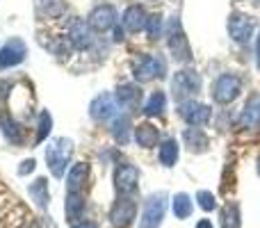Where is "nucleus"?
<instances>
[{"mask_svg": "<svg viewBox=\"0 0 260 228\" xmlns=\"http://www.w3.org/2000/svg\"><path fill=\"white\" fill-rule=\"evenodd\" d=\"M71 155H73V142L71 139L57 137L48 144V148H46V162H48V169L55 178H62L64 176Z\"/></svg>", "mask_w": 260, "mask_h": 228, "instance_id": "f03ea898", "label": "nucleus"}, {"mask_svg": "<svg viewBox=\"0 0 260 228\" xmlns=\"http://www.w3.org/2000/svg\"><path fill=\"white\" fill-rule=\"evenodd\" d=\"M137 215V203L130 197H119L110 210V224L114 228H128Z\"/></svg>", "mask_w": 260, "mask_h": 228, "instance_id": "20e7f679", "label": "nucleus"}, {"mask_svg": "<svg viewBox=\"0 0 260 228\" xmlns=\"http://www.w3.org/2000/svg\"><path fill=\"white\" fill-rule=\"evenodd\" d=\"M167 212V194L157 192L144 201V210L139 217V228H160L162 219H165Z\"/></svg>", "mask_w": 260, "mask_h": 228, "instance_id": "7ed1b4c3", "label": "nucleus"}, {"mask_svg": "<svg viewBox=\"0 0 260 228\" xmlns=\"http://www.w3.org/2000/svg\"><path fill=\"white\" fill-rule=\"evenodd\" d=\"M256 62H258V69H260V32H258V41H256Z\"/></svg>", "mask_w": 260, "mask_h": 228, "instance_id": "e433bc0d", "label": "nucleus"}, {"mask_svg": "<svg viewBox=\"0 0 260 228\" xmlns=\"http://www.w3.org/2000/svg\"><path fill=\"white\" fill-rule=\"evenodd\" d=\"M157 139H160V133L153 123H139L135 128V142L142 148H153L157 146Z\"/></svg>", "mask_w": 260, "mask_h": 228, "instance_id": "412c9836", "label": "nucleus"}, {"mask_svg": "<svg viewBox=\"0 0 260 228\" xmlns=\"http://www.w3.org/2000/svg\"><path fill=\"white\" fill-rule=\"evenodd\" d=\"M0 125H3V133H5V137H7L12 144H21V142H23L21 128H18V125H16V121H14V119H9V116L0 114Z\"/></svg>", "mask_w": 260, "mask_h": 228, "instance_id": "c85d7f7f", "label": "nucleus"}, {"mask_svg": "<svg viewBox=\"0 0 260 228\" xmlns=\"http://www.w3.org/2000/svg\"><path fill=\"white\" fill-rule=\"evenodd\" d=\"M197 228H215V226H212L210 219H199L197 221Z\"/></svg>", "mask_w": 260, "mask_h": 228, "instance_id": "f704fd0d", "label": "nucleus"}, {"mask_svg": "<svg viewBox=\"0 0 260 228\" xmlns=\"http://www.w3.org/2000/svg\"><path fill=\"white\" fill-rule=\"evenodd\" d=\"M221 228H240V206L226 203L221 208Z\"/></svg>", "mask_w": 260, "mask_h": 228, "instance_id": "393cba45", "label": "nucleus"}, {"mask_svg": "<svg viewBox=\"0 0 260 228\" xmlns=\"http://www.w3.org/2000/svg\"><path fill=\"white\" fill-rule=\"evenodd\" d=\"M169 50L174 53V57L178 59V62H189V44L187 39H185L183 30H180V21L178 18H171L169 23Z\"/></svg>", "mask_w": 260, "mask_h": 228, "instance_id": "9d476101", "label": "nucleus"}, {"mask_svg": "<svg viewBox=\"0 0 260 228\" xmlns=\"http://www.w3.org/2000/svg\"><path fill=\"white\" fill-rule=\"evenodd\" d=\"M27 55V48H25V41L18 39V37H12L7 44L0 48V69H12V67H18V64L25 59Z\"/></svg>", "mask_w": 260, "mask_h": 228, "instance_id": "423d86ee", "label": "nucleus"}, {"mask_svg": "<svg viewBox=\"0 0 260 228\" xmlns=\"http://www.w3.org/2000/svg\"><path fill=\"white\" fill-rule=\"evenodd\" d=\"M32 219L35 217L27 212V208L0 183V228H23Z\"/></svg>", "mask_w": 260, "mask_h": 228, "instance_id": "f257e3e1", "label": "nucleus"}, {"mask_svg": "<svg viewBox=\"0 0 260 228\" xmlns=\"http://www.w3.org/2000/svg\"><path fill=\"white\" fill-rule=\"evenodd\" d=\"M117 112V101L112 94H99L89 103V114L94 121H108Z\"/></svg>", "mask_w": 260, "mask_h": 228, "instance_id": "2eb2a0df", "label": "nucleus"}, {"mask_svg": "<svg viewBox=\"0 0 260 228\" xmlns=\"http://www.w3.org/2000/svg\"><path fill=\"white\" fill-rule=\"evenodd\" d=\"M215 101L219 105H229L233 103L240 96V78L233 76V73H224V76L217 78L215 82V91H212Z\"/></svg>", "mask_w": 260, "mask_h": 228, "instance_id": "39448f33", "label": "nucleus"}, {"mask_svg": "<svg viewBox=\"0 0 260 228\" xmlns=\"http://www.w3.org/2000/svg\"><path fill=\"white\" fill-rule=\"evenodd\" d=\"M27 192H30L32 201H35L39 208H48V203H50V192H48V180H46V178H37L35 183H30Z\"/></svg>", "mask_w": 260, "mask_h": 228, "instance_id": "5701e85b", "label": "nucleus"}, {"mask_svg": "<svg viewBox=\"0 0 260 228\" xmlns=\"http://www.w3.org/2000/svg\"><path fill=\"white\" fill-rule=\"evenodd\" d=\"M23 228H41V226H39V221H37V219H32V221H30V224H25V226H23Z\"/></svg>", "mask_w": 260, "mask_h": 228, "instance_id": "4c0bfd02", "label": "nucleus"}, {"mask_svg": "<svg viewBox=\"0 0 260 228\" xmlns=\"http://www.w3.org/2000/svg\"><path fill=\"white\" fill-rule=\"evenodd\" d=\"M50 128H53V116L48 112H41L39 114V130H37V142H44L50 135Z\"/></svg>", "mask_w": 260, "mask_h": 228, "instance_id": "c756f323", "label": "nucleus"}, {"mask_svg": "<svg viewBox=\"0 0 260 228\" xmlns=\"http://www.w3.org/2000/svg\"><path fill=\"white\" fill-rule=\"evenodd\" d=\"M171 89H174L176 99L183 101L185 96H192L201 89V78H199L197 71H178L176 78L171 80Z\"/></svg>", "mask_w": 260, "mask_h": 228, "instance_id": "0eeeda50", "label": "nucleus"}, {"mask_svg": "<svg viewBox=\"0 0 260 228\" xmlns=\"http://www.w3.org/2000/svg\"><path fill=\"white\" fill-rule=\"evenodd\" d=\"M123 39V30L119 25H114V41H121Z\"/></svg>", "mask_w": 260, "mask_h": 228, "instance_id": "c9c22d12", "label": "nucleus"}, {"mask_svg": "<svg viewBox=\"0 0 260 228\" xmlns=\"http://www.w3.org/2000/svg\"><path fill=\"white\" fill-rule=\"evenodd\" d=\"M167 71L165 67V59L157 55V57H153V55H144L142 59H139V64L135 67V80L139 82H148L153 80V78H162Z\"/></svg>", "mask_w": 260, "mask_h": 228, "instance_id": "6e6552de", "label": "nucleus"}, {"mask_svg": "<svg viewBox=\"0 0 260 228\" xmlns=\"http://www.w3.org/2000/svg\"><path fill=\"white\" fill-rule=\"evenodd\" d=\"M253 27H256V23H253L251 16H247V14H231L229 16V35L233 41H238V44H247L249 39H251V32Z\"/></svg>", "mask_w": 260, "mask_h": 228, "instance_id": "1a4fd4ad", "label": "nucleus"}, {"mask_svg": "<svg viewBox=\"0 0 260 228\" xmlns=\"http://www.w3.org/2000/svg\"><path fill=\"white\" fill-rule=\"evenodd\" d=\"M167 108V96L162 94V91H153L151 96H148L146 105H144V112L148 116H155V114H162Z\"/></svg>", "mask_w": 260, "mask_h": 228, "instance_id": "cd10ccee", "label": "nucleus"}, {"mask_svg": "<svg viewBox=\"0 0 260 228\" xmlns=\"http://www.w3.org/2000/svg\"><path fill=\"white\" fill-rule=\"evenodd\" d=\"M185 146L189 148L192 153H206L208 151V137L201 128H187L183 133Z\"/></svg>", "mask_w": 260, "mask_h": 228, "instance_id": "4be33fe9", "label": "nucleus"}, {"mask_svg": "<svg viewBox=\"0 0 260 228\" xmlns=\"http://www.w3.org/2000/svg\"><path fill=\"white\" fill-rule=\"evenodd\" d=\"M71 228H99V224L89 221V219H80V221H76V224H71Z\"/></svg>", "mask_w": 260, "mask_h": 228, "instance_id": "72a5a7b5", "label": "nucleus"}, {"mask_svg": "<svg viewBox=\"0 0 260 228\" xmlns=\"http://www.w3.org/2000/svg\"><path fill=\"white\" fill-rule=\"evenodd\" d=\"M197 201H199V206H201V210H206V212H210V210H215V208H217L215 194L208 192V189H201V192H197Z\"/></svg>", "mask_w": 260, "mask_h": 228, "instance_id": "7c9ffc66", "label": "nucleus"}, {"mask_svg": "<svg viewBox=\"0 0 260 228\" xmlns=\"http://www.w3.org/2000/svg\"><path fill=\"white\" fill-rule=\"evenodd\" d=\"M178 160V142L176 139H167L160 146V162L165 167H174Z\"/></svg>", "mask_w": 260, "mask_h": 228, "instance_id": "bb28decb", "label": "nucleus"}, {"mask_svg": "<svg viewBox=\"0 0 260 228\" xmlns=\"http://www.w3.org/2000/svg\"><path fill=\"white\" fill-rule=\"evenodd\" d=\"M240 125L242 128H258L260 125V94L249 96L242 114H240Z\"/></svg>", "mask_w": 260, "mask_h": 228, "instance_id": "f3484780", "label": "nucleus"}, {"mask_svg": "<svg viewBox=\"0 0 260 228\" xmlns=\"http://www.w3.org/2000/svg\"><path fill=\"white\" fill-rule=\"evenodd\" d=\"M171 210H174L176 219H189V215H192V201H189V197L185 192H178L174 197V201H171Z\"/></svg>", "mask_w": 260, "mask_h": 228, "instance_id": "b1692460", "label": "nucleus"}, {"mask_svg": "<svg viewBox=\"0 0 260 228\" xmlns=\"http://www.w3.org/2000/svg\"><path fill=\"white\" fill-rule=\"evenodd\" d=\"M87 176H89V165H87V162H76L67 174V192L69 194L82 192Z\"/></svg>", "mask_w": 260, "mask_h": 228, "instance_id": "dca6fc26", "label": "nucleus"}, {"mask_svg": "<svg viewBox=\"0 0 260 228\" xmlns=\"http://www.w3.org/2000/svg\"><path fill=\"white\" fill-rule=\"evenodd\" d=\"M67 35H69V44H71L76 50L89 48L91 41H94V39H91V27H89V23L80 21V18H73V21L69 23Z\"/></svg>", "mask_w": 260, "mask_h": 228, "instance_id": "ddd939ff", "label": "nucleus"}, {"mask_svg": "<svg viewBox=\"0 0 260 228\" xmlns=\"http://www.w3.org/2000/svg\"><path fill=\"white\" fill-rule=\"evenodd\" d=\"M35 167H37V162L32 160H23L21 162V167H18V176H27V174H32V171H35Z\"/></svg>", "mask_w": 260, "mask_h": 228, "instance_id": "473e14b6", "label": "nucleus"}, {"mask_svg": "<svg viewBox=\"0 0 260 228\" xmlns=\"http://www.w3.org/2000/svg\"><path fill=\"white\" fill-rule=\"evenodd\" d=\"M146 12H144V7H139V5H130V7L123 12V27H126L128 32H139L146 27Z\"/></svg>", "mask_w": 260, "mask_h": 228, "instance_id": "a211bd4d", "label": "nucleus"}, {"mask_svg": "<svg viewBox=\"0 0 260 228\" xmlns=\"http://www.w3.org/2000/svg\"><path fill=\"white\" fill-rule=\"evenodd\" d=\"M137 183H139L137 167L128 165V162H121V165L117 167V171H114V187H117V192L123 194V197H128V194L135 192Z\"/></svg>", "mask_w": 260, "mask_h": 228, "instance_id": "9b49d317", "label": "nucleus"}, {"mask_svg": "<svg viewBox=\"0 0 260 228\" xmlns=\"http://www.w3.org/2000/svg\"><path fill=\"white\" fill-rule=\"evenodd\" d=\"M146 32H148V37H151V39H157V37H160V32H162V18L157 16V14L148 16V21H146Z\"/></svg>", "mask_w": 260, "mask_h": 228, "instance_id": "2f4dec72", "label": "nucleus"}, {"mask_svg": "<svg viewBox=\"0 0 260 228\" xmlns=\"http://www.w3.org/2000/svg\"><path fill=\"white\" fill-rule=\"evenodd\" d=\"M117 25V9L112 5H101L89 14V27L96 32H108Z\"/></svg>", "mask_w": 260, "mask_h": 228, "instance_id": "4468645a", "label": "nucleus"}, {"mask_svg": "<svg viewBox=\"0 0 260 228\" xmlns=\"http://www.w3.org/2000/svg\"><path fill=\"white\" fill-rule=\"evenodd\" d=\"M64 212H67V219L71 224L82 219V212H85V194L82 192H67V203H64Z\"/></svg>", "mask_w": 260, "mask_h": 228, "instance_id": "aec40b11", "label": "nucleus"}, {"mask_svg": "<svg viewBox=\"0 0 260 228\" xmlns=\"http://www.w3.org/2000/svg\"><path fill=\"white\" fill-rule=\"evenodd\" d=\"M112 135L119 144H126L128 137H130V116L123 114V116H117L112 121Z\"/></svg>", "mask_w": 260, "mask_h": 228, "instance_id": "a878e982", "label": "nucleus"}, {"mask_svg": "<svg viewBox=\"0 0 260 228\" xmlns=\"http://www.w3.org/2000/svg\"><path fill=\"white\" fill-rule=\"evenodd\" d=\"M114 101H117V105H121V108L133 110L142 103V89H139L137 85H121L117 89V99Z\"/></svg>", "mask_w": 260, "mask_h": 228, "instance_id": "6ab92c4d", "label": "nucleus"}, {"mask_svg": "<svg viewBox=\"0 0 260 228\" xmlns=\"http://www.w3.org/2000/svg\"><path fill=\"white\" fill-rule=\"evenodd\" d=\"M258 174H260V157H258Z\"/></svg>", "mask_w": 260, "mask_h": 228, "instance_id": "58836bf2", "label": "nucleus"}, {"mask_svg": "<svg viewBox=\"0 0 260 228\" xmlns=\"http://www.w3.org/2000/svg\"><path fill=\"white\" fill-rule=\"evenodd\" d=\"M178 114L183 116L185 121H187L192 128H197V125H203L210 121V108L203 103H197V101H183L178 108Z\"/></svg>", "mask_w": 260, "mask_h": 228, "instance_id": "f8f14e48", "label": "nucleus"}]
</instances>
